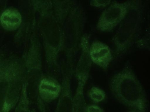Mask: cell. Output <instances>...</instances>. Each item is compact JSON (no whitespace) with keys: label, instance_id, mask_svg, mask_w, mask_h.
<instances>
[{"label":"cell","instance_id":"1","mask_svg":"<svg viewBox=\"0 0 150 112\" xmlns=\"http://www.w3.org/2000/svg\"><path fill=\"white\" fill-rule=\"evenodd\" d=\"M109 87L112 96L119 102L136 112L146 111V94L129 61L111 78Z\"/></svg>","mask_w":150,"mask_h":112},{"label":"cell","instance_id":"2","mask_svg":"<svg viewBox=\"0 0 150 112\" xmlns=\"http://www.w3.org/2000/svg\"><path fill=\"white\" fill-rule=\"evenodd\" d=\"M144 15L142 1L130 0L127 12L112 39L116 57L128 52L135 45L142 31Z\"/></svg>","mask_w":150,"mask_h":112},{"label":"cell","instance_id":"3","mask_svg":"<svg viewBox=\"0 0 150 112\" xmlns=\"http://www.w3.org/2000/svg\"><path fill=\"white\" fill-rule=\"evenodd\" d=\"M130 3V0L112 3L101 13L96 25L97 29L103 32L112 31L125 15Z\"/></svg>","mask_w":150,"mask_h":112},{"label":"cell","instance_id":"4","mask_svg":"<svg viewBox=\"0 0 150 112\" xmlns=\"http://www.w3.org/2000/svg\"><path fill=\"white\" fill-rule=\"evenodd\" d=\"M23 63L18 59H7L5 68L0 77V112H3L9 85Z\"/></svg>","mask_w":150,"mask_h":112},{"label":"cell","instance_id":"5","mask_svg":"<svg viewBox=\"0 0 150 112\" xmlns=\"http://www.w3.org/2000/svg\"><path fill=\"white\" fill-rule=\"evenodd\" d=\"M25 80V67L23 63L9 85L3 112H10L16 107L20 99Z\"/></svg>","mask_w":150,"mask_h":112},{"label":"cell","instance_id":"6","mask_svg":"<svg viewBox=\"0 0 150 112\" xmlns=\"http://www.w3.org/2000/svg\"><path fill=\"white\" fill-rule=\"evenodd\" d=\"M61 85L54 79L50 77H43L39 84L38 94L41 100L40 112H46L45 107L42 102L49 103L58 97L61 91Z\"/></svg>","mask_w":150,"mask_h":112},{"label":"cell","instance_id":"7","mask_svg":"<svg viewBox=\"0 0 150 112\" xmlns=\"http://www.w3.org/2000/svg\"><path fill=\"white\" fill-rule=\"evenodd\" d=\"M92 62L104 71L107 70L113 59L109 47L104 43L98 40L93 41L89 48Z\"/></svg>","mask_w":150,"mask_h":112},{"label":"cell","instance_id":"8","mask_svg":"<svg viewBox=\"0 0 150 112\" xmlns=\"http://www.w3.org/2000/svg\"><path fill=\"white\" fill-rule=\"evenodd\" d=\"M71 74L66 72L61 85V91L54 112H72V100L70 86Z\"/></svg>","mask_w":150,"mask_h":112},{"label":"cell","instance_id":"9","mask_svg":"<svg viewBox=\"0 0 150 112\" xmlns=\"http://www.w3.org/2000/svg\"><path fill=\"white\" fill-rule=\"evenodd\" d=\"M22 22L21 15L16 9L8 8L4 10L0 16V23L6 30L13 31L17 29Z\"/></svg>","mask_w":150,"mask_h":112},{"label":"cell","instance_id":"10","mask_svg":"<svg viewBox=\"0 0 150 112\" xmlns=\"http://www.w3.org/2000/svg\"><path fill=\"white\" fill-rule=\"evenodd\" d=\"M77 88L72 100V112H86L87 105L84 94V89L87 80H78Z\"/></svg>","mask_w":150,"mask_h":112},{"label":"cell","instance_id":"11","mask_svg":"<svg viewBox=\"0 0 150 112\" xmlns=\"http://www.w3.org/2000/svg\"><path fill=\"white\" fill-rule=\"evenodd\" d=\"M30 99L25 84L23 86L19 101L15 107V112H36L30 106Z\"/></svg>","mask_w":150,"mask_h":112},{"label":"cell","instance_id":"12","mask_svg":"<svg viewBox=\"0 0 150 112\" xmlns=\"http://www.w3.org/2000/svg\"><path fill=\"white\" fill-rule=\"evenodd\" d=\"M88 96L92 101L95 103L103 101L106 97L105 92L102 89L96 86L93 87L90 89Z\"/></svg>","mask_w":150,"mask_h":112},{"label":"cell","instance_id":"13","mask_svg":"<svg viewBox=\"0 0 150 112\" xmlns=\"http://www.w3.org/2000/svg\"><path fill=\"white\" fill-rule=\"evenodd\" d=\"M148 36L139 38L136 42V46L138 48L143 49H149V40Z\"/></svg>","mask_w":150,"mask_h":112},{"label":"cell","instance_id":"14","mask_svg":"<svg viewBox=\"0 0 150 112\" xmlns=\"http://www.w3.org/2000/svg\"><path fill=\"white\" fill-rule=\"evenodd\" d=\"M111 1V0H94L91 1L90 4L92 6L96 7L104 8L109 5Z\"/></svg>","mask_w":150,"mask_h":112},{"label":"cell","instance_id":"15","mask_svg":"<svg viewBox=\"0 0 150 112\" xmlns=\"http://www.w3.org/2000/svg\"><path fill=\"white\" fill-rule=\"evenodd\" d=\"M86 112H104V110L96 105H87Z\"/></svg>","mask_w":150,"mask_h":112},{"label":"cell","instance_id":"16","mask_svg":"<svg viewBox=\"0 0 150 112\" xmlns=\"http://www.w3.org/2000/svg\"><path fill=\"white\" fill-rule=\"evenodd\" d=\"M7 60V59L5 58L0 66V77L1 76L4 71Z\"/></svg>","mask_w":150,"mask_h":112},{"label":"cell","instance_id":"17","mask_svg":"<svg viewBox=\"0 0 150 112\" xmlns=\"http://www.w3.org/2000/svg\"><path fill=\"white\" fill-rule=\"evenodd\" d=\"M4 60V58L3 56L0 54V66L3 62Z\"/></svg>","mask_w":150,"mask_h":112},{"label":"cell","instance_id":"18","mask_svg":"<svg viewBox=\"0 0 150 112\" xmlns=\"http://www.w3.org/2000/svg\"><path fill=\"white\" fill-rule=\"evenodd\" d=\"M135 112V111H131V112Z\"/></svg>","mask_w":150,"mask_h":112}]
</instances>
